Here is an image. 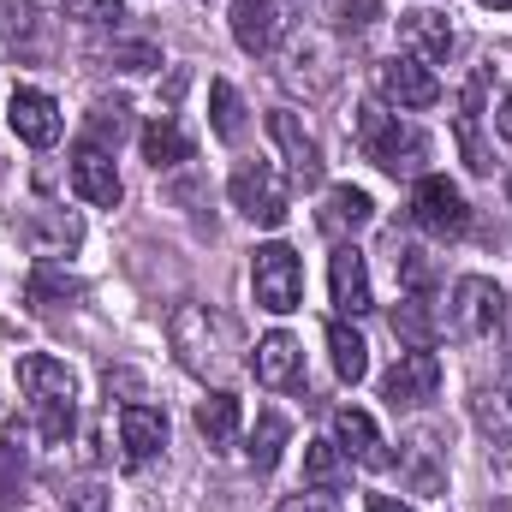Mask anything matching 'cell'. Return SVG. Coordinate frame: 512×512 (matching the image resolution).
<instances>
[{
    "label": "cell",
    "instance_id": "1",
    "mask_svg": "<svg viewBox=\"0 0 512 512\" xmlns=\"http://www.w3.org/2000/svg\"><path fill=\"white\" fill-rule=\"evenodd\" d=\"M167 340H173L179 364L203 382H227L239 370V328L227 316H215L209 304H179L167 316Z\"/></svg>",
    "mask_w": 512,
    "mask_h": 512
},
{
    "label": "cell",
    "instance_id": "2",
    "mask_svg": "<svg viewBox=\"0 0 512 512\" xmlns=\"http://www.w3.org/2000/svg\"><path fill=\"white\" fill-rule=\"evenodd\" d=\"M18 387H24V399L36 405L42 441H66V435H72V405H78L72 370L54 364V358H42V352H30V358H18Z\"/></svg>",
    "mask_w": 512,
    "mask_h": 512
},
{
    "label": "cell",
    "instance_id": "3",
    "mask_svg": "<svg viewBox=\"0 0 512 512\" xmlns=\"http://www.w3.org/2000/svg\"><path fill=\"white\" fill-rule=\"evenodd\" d=\"M358 143H364V155L376 167H387V173H417V161L429 155L423 131H411L399 114H387V108H364L358 114Z\"/></svg>",
    "mask_w": 512,
    "mask_h": 512
},
{
    "label": "cell",
    "instance_id": "4",
    "mask_svg": "<svg viewBox=\"0 0 512 512\" xmlns=\"http://www.w3.org/2000/svg\"><path fill=\"white\" fill-rule=\"evenodd\" d=\"M251 286H256V304L268 316H286L304 304V262L292 245H262L251 256Z\"/></svg>",
    "mask_w": 512,
    "mask_h": 512
},
{
    "label": "cell",
    "instance_id": "5",
    "mask_svg": "<svg viewBox=\"0 0 512 512\" xmlns=\"http://www.w3.org/2000/svg\"><path fill=\"white\" fill-rule=\"evenodd\" d=\"M411 221H417L429 239H465V227H471V203L459 197L453 179L423 173L417 191H411Z\"/></svg>",
    "mask_w": 512,
    "mask_h": 512
},
{
    "label": "cell",
    "instance_id": "6",
    "mask_svg": "<svg viewBox=\"0 0 512 512\" xmlns=\"http://www.w3.org/2000/svg\"><path fill=\"white\" fill-rule=\"evenodd\" d=\"M233 209L256 221V227H280L286 215H292V197H286V179L268 167V161H245L239 173H233Z\"/></svg>",
    "mask_w": 512,
    "mask_h": 512
},
{
    "label": "cell",
    "instance_id": "7",
    "mask_svg": "<svg viewBox=\"0 0 512 512\" xmlns=\"http://www.w3.org/2000/svg\"><path fill=\"white\" fill-rule=\"evenodd\" d=\"M501 310H507V298H501L495 280L465 274V280L453 286V334H459V340H489V334L501 328Z\"/></svg>",
    "mask_w": 512,
    "mask_h": 512
},
{
    "label": "cell",
    "instance_id": "8",
    "mask_svg": "<svg viewBox=\"0 0 512 512\" xmlns=\"http://www.w3.org/2000/svg\"><path fill=\"white\" fill-rule=\"evenodd\" d=\"M435 393H441V358H435V352H405V358L382 376V399L393 405V411L429 405Z\"/></svg>",
    "mask_w": 512,
    "mask_h": 512
},
{
    "label": "cell",
    "instance_id": "9",
    "mask_svg": "<svg viewBox=\"0 0 512 512\" xmlns=\"http://www.w3.org/2000/svg\"><path fill=\"white\" fill-rule=\"evenodd\" d=\"M376 90H382L387 102H399V108H435L441 102V84H435V72L423 66V60H387L376 66Z\"/></svg>",
    "mask_w": 512,
    "mask_h": 512
},
{
    "label": "cell",
    "instance_id": "10",
    "mask_svg": "<svg viewBox=\"0 0 512 512\" xmlns=\"http://www.w3.org/2000/svg\"><path fill=\"white\" fill-rule=\"evenodd\" d=\"M328 286H334L340 316H370V310H376L370 268H364V251H358V245H340V251H334V262H328Z\"/></svg>",
    "mask_w": 512,
    "mask_h": 512
},
{
    "label": "cell",
    "instance_id": "11",
    "mask_svg": "<svg viewBox=\"0 0 512 512\" xmlns=\"http://www.w3.org/2000/svg\"><path fill=\"white\" fill-rule=\"evenodd\" d=\"M399 48H405L411 60H423V66L447 60V54H453V24H447V12H435V6L405 12V18H399Z\"/></svg>",
    "mask_w": 512,
    "mask_h": 512
},
{
    "label": "cell",
    "instance_id": "12",
    "mask_svg": "<svg viewBox=\"0 0 512 512\" xmlns=\"http://www.w3.org/2000/svg\"><path fill=\"white\" fill-rule=\"evenodd\" d=\"M72 191H78L84 203H96V209H114V203L126 197V185H120V173H114V155L96 149V143H84V149L72 155Z\"/></svg>",
    "mask_w": 512,
    "mask_h": 512
},
{
    "label": "cell",
    "instance_id": "13",
    "mask_svg": "<svg viewBox=\"0 0 512 512\" xmlns=\"http://www.w3.org/2000/svg\"><path fill=\"white\" fill-rule=\"evenodd\" d=\"M483 90H489V72H471V84L459 90V114H453V131H459V149H465V167L471 173H489V149H483Z\"/></svg>",
    "mask_w": 512,
    "mask_h": 512
},
{
    "label": "cell",
    "instance_id": "14",
    "mask_svg": "<svg viewBox=\"0 0 512 512\" xmlns=\"http://www.w3.org/2000/svg\"><path fill=\"white\" fill-rule=\"evenodd\" d=\"M268 137L286 149V167H292V179L298 185H316L322 179V149H316V137L298 126V114H286V108H274L268 114Z\"/></svg>",
    "mask_w": 512,
    "mask_h": 512
},
{
    "label": "cell",
    "instance_id": "15",
    "mask_svg": "<svg viewBox=\"0 0 512 512\" xmlns=\"http://www.w3.org/2000/svg\"><path fill=\"white\" fill-rule=\"evenodd\" d=\"M6 120H12V131H18L30 149H48V143L60 137V108H54V96H42V90H12Z\"/></svg>",
    "mask_w": 512,
    "mask_h": 512
},
{
    "label": "cell",
    "instance_id": "16",
    "mask_svg": "<svg viewBox=\"0 0 512 512\" xmlns=\"http://www.w3.org/2000/svg\"><path fill=\"white\" fill-rule=\"evenodd\" d=\"M334 441H340V453H352V459L370 465V471H382L387 465L382 429H376V417L358 411V405H340V411H334Z\"/></svg>",
    "mask_w": 512,
    "mask_h": 512
},
{
    "label": "cell",
    "instance_id": "17",
    "mask_svg": "<svg viewBox=\"0 0 512 512\" xmlns=\"http://www.w3.org/2000/svg\"><path fill=\"white\" fill-rule=\"evenodd\" d=\"M233 42L245 54H268L280 42V0H233Z\"/></svg>",
    "mask_w": 512,
    "mask_h": 512
},
{
    "label": "cell",
    "instance_id": "18",
    "mask_svg": "<svg viewBox=\"0 0 512 512\" xmlns=\"http://www.w3.org/2000/svg\"><path fill=\"white\" fill-rule=\"evenodd\" d=\"M370 215H376L370 191H358V185H334V191L322 197V209H316V227H322V233H334V239H346V233L370 227Z\"/></svg>",
    "mask_w": 512,
    "mask_h": 512
},
{
    "label": "cell",
    "instance_id": "19",
    "mask_svg": "<svg viewBox=\"0 0 512 512\" xmlns=\"http://www.w3.org/2000/svg\"><path fill=\"white\" fill-rule=\"evenodd\" d=\"M120 441H126L131 465H149V459L167 447V417H161L155 405H126V411H120Z\"/></svg>",
    "mask_w": 512,
    "mask_h": 512
},
{
    "label": "cell",
    "instance_id": "20",
    "mask_svg": "<svg viewBox=\"0 0 512 512\" xmlns=\"http://www.w3.org/2000/svg\"><path fill=\"white\" fill-rule=\"evenodd\" d=\"M256 382L262 387H292L298 382V340L286 334V328H274V334H262L256 340Z\"/></svg>",
    "mask_w": 512,
    "mask_h": 512
},
{
    "label": "cell",
    "instance_id": "21",
    "mask_svg": "<svg viewBox=\"0 0 512 512\" xmlns=\"http://www.w3.org/2000/svg\"><path fill=\"white\" fill-rule=\"evenodd\" d=\"M393 340H405L411 352H429L441 340V322H435V310H429L423 292H411L405 304H393Z\"/></svg>",
    "mask_w": 512,
    "mask_h": 512
},
{
    "label": "cell",
    "instance_id": "22",
    "mask_svg": "<svg viewBox=\"0 0 512 512\" xmlns=\"http://www.w3.org/2000/svg\"><path fill=\"white\" fill-rule=\"evenodd\" d=\"M143 155H149L155 167H179V161H191V137H185V126H179L173 114H155V120L143 126Z\"/></svg>",
    "mask_w": 512,
    "mask_h": 512
},
{
    "label": "cell",
    "instance_id": "23",
    "mask_svg": "<svg viewBox=\"0 0 512 512\" xmlns=\"http://www.w3.org/2000/svg\"><path fill=\"white\" fill-rule=\"evenodd\" d=\"M197 435H203L209 447H233V435H239V399H233L227 387L197 405Z\"/></svg>",
    "mask_w": 512,
    "mask_h": 512
},
{
    "label": "cell",
    "instance_id": "24",
    "mask_svg": "<svg viewBox=\"0 0 512 512\" xmlns=\"http://www.w3.org/2000/svg\"><path fill=\"white\" fill-rule=\"evenodd\" d=\"M328 352H334L340 382H364V376H370V346H364V334H352L346 322H328Z\"/></svg>",
    "mask_w": 512,
    "mask_h": 512
},
{
    "label": "cell",
    "instance_id": "25",
    "mask_svg": "<svg viewBox=\"0 0 512 512\" xmlns=\"http://www.w3.org/2000/svg\"><path fill=\"white\" fill-rule=\"evenodd\" d=\"M304 477H310V489H322V495L346 489V459H340V447H334V441H310V447H304Z\"/></svg>",
    "mask_w": 512,
    "mask_h": 512
},
{
    "label": "cell",
    "instance_id": "26",
    "mask_svg": "<svg viewBox=\"0 0 512 512\" xmlns=\"http://www.w3.org/2000/svg\"><path fill=\"white\" fill-rule=\"evenodd\" d=\"M36 310H54V304H66V298H78V280L66 274V268H54V262H36V274H30V292H24Z\"/></svg>",
    "mask_w": 512,
    "mask_h": 512
},
{
    "label": "cell",
    "instance_id": "27",
    "mask_svg": "<svg viewBox=\"0 0 512 512\" xmlns=\"http://www.w3.org/2000/svg\"><path fill=\"white\" fill-rule=\"evenodd\" d=\"M209 114H215V137H227V143L245 131V102H239V90H233L227 78L209 84Z\"/></svg>",
    "mask_w": 512,
    "mask_h": 512
},
{
    "label": "cell",
    "instance_id": "28",
    "mask_svg": "<svg viewBox=\"0 0 512 512\" xmlns=\"http://www.w3.org/2000/svg\"><path fill=\"white\" fill-rule=\"evenodd\" d=\"M280 447H286V417H280V411H262L256 429H251V465L256 471H274Z\"/></svg>",
    "mask_w": 512,
    "mask_h": 512
},
{
    "label": "cell",
    "instance_id": "29",
    "mask_svg": "<svg viewBox=\"0 0 512 512\" xmlns=\"http://www.w3.org/2000/svg\"><path fill=\"white\" fill-rule=\"evenodd\" d=\"M24 477H30V465H24V447L0 429V507H12V501H24Z\"/></svg>",
    "mask_w": 512,
    "mask_h": 512
},
{
    "label": "cell",
    "instance_id": "30",
    "mask_svg": "<svg viewBox=\"0 0 512 512\" xmlns=\"http://www.w3.org/2000/svg\"><path fill=\"white\" fill-rule=\"evenodd\" d=\"M36 36V6L30 0H0V42H30Z\"/></svg>",
    "mask_w": 512,
    "mask_h": 512
},
{
    "label": "cell",
    "instance_id": "31",
    "mask_svg": "<svg viewBox=\"0 0 512 512\" xmlns=\"http://www.w3.org/2000/svg\"><path fill=\"white\" fill-rule=\"evenodd\" d=\"M120 131H126V102H96L90 108V143L102 149V143H120Z\"/></svg>",
    "mask_w": 512,
    "mask_h": 512
},
{
    "label": "cell",
    "instance_id": "32",
    "mask_svg": "<svg viewBox=\"0 0 512 512\" xmlns=\"http://www.w3.org/2000/svg\"><path fill=\"white\" fill-rule=\"evenodd\" d=\"M477 423H483L495 441H512V405H507V393H477Z\"/></svg>",
    "mask_w": 512,
    "mask_h": 512
},
{
    "label": "cell",
    "instance_id": "33",
    "mask_svg": "<svg viewBox=\"0 0 512 512\" xmlns=\"http://www.w3.org/2000/svg\"><path fill=\"white\" fill-rule=\"evenodd\" d=\"M393 268H399L405 292H429V286H435V262H429L423 251H399L393 256Z\"/></svg>",
    "mask_w": 512,
    "mask_h": 512
},
{
    "label": "cell",
    "instance_id": "34",
    "mask_svg": "<svg viewBox=\"0 0 512 512\" xmlns=\"http://www.w3.org/2000/svg\"><path fill=\"white\" fill-rule=\"evenodd\" d=\"M66 6V18H78V24H120L126 12H120V0H60Z\"/></svg>",
    "mask_w": 512,
    "mask_h": 512
},
{
    "label": "cell",
    "instance_id": "35",
    "mask_svg": "<svg viewBox=\"0 0 512 512\" xmlns=\"http://www.w3.org/2000/svg\"><path fill=\"white\" fill-rule=\"evenodd\" d=\"M66 512H114V507H108V489L84 483V489H72V495H66Z\"/></svg>",
    "mask_w": 512,
    "mask_h": 512
},
{
    "label": "cell",
    "instance_id": "36",
    "mask_svg": "<svg viewBox=\"0 0 512 512\" xmlns=\"http://www.w3.org/2000/svg\"><path fill=\"white\" fill-rule=\"evenodd\" d=\"M334 18H340L346 30H364V24L376 18V0H340V6H334Z\"/></svg>",
    "mask_w": 512,
    "mask_h": 512
},
{
    "label": "cell",
    "instance_id": "37",
    "mask_svg": "<svg viewBox=\"0 0 512 512\" xmlns=\"http://www.w3.org/2000/svg\"><path fill=\"white\" fill-rule=\"evenodd\" d=\"M120 60H126L131 72H149V66H161V54H155L149 42H131V48H120Z\"/></svg>",
    "mask_w": 512,
    "mask_h": 512
},
{
    "label": "cell",
    "instance_id": "38",
    "mask_svg": "<svg viewBox=\"0 0 512 512\" xmlns=\"http://www.w3.org/2000/svg\"><path fill=\"white\" fill-rule=\"evenodd\" d=\"M280 512H334L322 495H292V501H280Z\"/></svg>",
    "mask_w": 512,
    "mask_h": 512
},
{
    "label": "cell",
    "instance_id": "39",
    "mask_svg": "<svg viewBox=\"0 0 512 512\" xmlns=\"http://www.w3.org/2000/svg\"><path fill=\"white\" fill-rule=\"evenodd\" d=\"M370 512H411V507H399L393 495H370Z\"/></svg>",
    "mask_w": 512,
    "mask_h": 512
},
{
    "label": "cell",
    "instance_id": "40",
    "mask_svg": "<svg viewBox=\"0 0 512 512\" xmlns=\"http://www.w3.org/2000/svg\"><path fill=\"white\" fill-rule=\"evenodd\" d=\"M501 137H507V143H512V90H507V96H501Z\"/></svg>",
    "mask_w": 512,
    "mask_h": 512
},
{
    "label": "cell",
    "instance_id": "41",
    "mask_svg": "<svg viewBox=\"0 0 512 512\" xmlns=\"http://www.w3.org/2000/svg\"><path fill=\"white\" fill-rule=\"evenodd\" d=\"M483 6H495V12H507V6H512V0H483Z\"/></svg>",
    "mask_w": 512,
    "mask_h": 512
},
{
    "label": "cell",
    "instance_id": "42",
    "mask_svg": "<svg viewBox=\"0 0 512 512\" xmlns=\"http://www.w3.org/2000/svg\"><path fill=\"white\" fill-rule=\"evenodd\" d=\"M507 203H512V173H507Z\"/></svg>",
    "mask_w": 512,
    "mask_h": 512
}]
</instances>
